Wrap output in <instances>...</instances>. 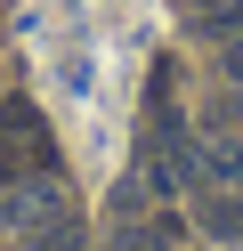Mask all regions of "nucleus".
<instances>
[{
    "label": "nucleus",
    "instance_id": "f03ea898",
    "mask_svg": "<svg viewBox=\"0 0 243 251\" xmlns=\"http://www.w3.org/2000/svg\"><path fill=\"white\" fill-rule=\"evenodd\" d=\"M49 170H57V138H49L41 105L8 98L0 105V186L8 178H49Z\"/></svg>",
    "mask_w": 243,
    "mask_h": 251
},
{
    "label": "nucleus",
    "instance_id": "f257e3e1",
    "mask_svg": "<svg viewBox=\"0 0 243 251\" xmlns=\"http://www.w3.org/2000/svg\"><path fill=\"white\" fill-rule=\"evenodd\" d=\"M0 227H16L25 251H73L81 243L73 195H65L57 170H49V178H8V186H0Z\"/></svg>",
    "mask_w": 243,
    "mask_h": 251
},
{
    "label": "nucleus",
    "instance_id": "423d86ee",
    "mask_svg": "<svg viewBox=\"0 0 243 251\" xmlns=\"http://www.w3.org/2000/svg\"><path fill=\"white\" fill-rule=\"evenodd\" d=\"M235 8H243V0H235Z\"/></svg>",
    "mask_w": 243,
    "mask_h": 251
},
{
    "label": "nucleus",
    "instance_id": "39448f33",
    "mask_svg": "<svg viewBox=\"0 0 243 251\" xmlns=\"http://www.w3.org/2000/svg\"><path fill=\"white\" fill-rule=\"evenodd\" d=\"M227 73H235V81H243V33L227 41Z\"/></svg>",
    "mask_w": 243,
    "mask_h": 251
},
{
    "label": "nucleus",
    "instance_id": "20e7f679",
    "mask_svg": "<svg viewBox=\"0 0 243 251\" xmlns=\"http://www.w3.org/2000/svg\"><path fill=\"white\" fill-rule=\"evenodd\" d=\"M203 227H211V235H243V186L203 195Z\"/></svg>",
    "mask_w": 243,
    "mask_h": 251
},
{
    "label": "nucleus",
    "instance_id": "7ed1b4c3",
    "mask_svg": "<svg viewBox=\"0 0 243 251\" xmlns=\"http://www.w3.org/2000/svg\"><path fill=\"white\" fill-rule=\"evenodd\" d=\"M194 170H203L211 186H243V146H227V138H211V146H194Z\"/></svg>",
    "mask_w": 243,
    "mask_h": 251
}]
</instances>
